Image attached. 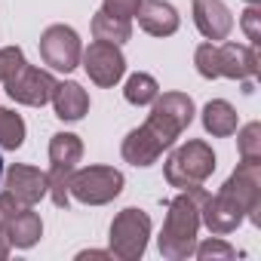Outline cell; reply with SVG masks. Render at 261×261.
<instances>
[{
  "instance_id": "obj_1",
  "label": "cell",
  "mask_w": 261,
  "mask_h": 261,
  "mask_svg": "<svg viewBox=\"0 0 261 261\" xmlns=\"http://www.w3.org/2000/svg\"><path fill=\"white\" fill-rule=\"evenodd\" d=\"M206 197H209V191L194 185V188H185L175 200H169V212H166L163 233H160V255L163 258L181 261V258L194 255L197 230H200V206Z\"/></svg>"
},
{
  "instance_id": "obj_2",
  "label": "cell",
  "mask_w": 261,
  "mask_h": 261,
  "mask_svg": "<svg viewBox=\"0 0 261 261\" xmlns=\"http://www.w3.org/2000/svg\"><path fill=\"white\" fill-rule=\"evenodd\" d=\"M194 65L200 77H230V80H249L258 74V56L246 43H200L194 53Z\"/></svg>"
},
{
  "instance_id": "obj_3",
  "label": "cell",
  "mask_w": 261,
  "mask_h": 261,
  "mask_svg": "<svg viewBox=\"0 0 261 261\" xmlns=\"http://www.w3.org/2000/svg\"><path fill=\"white\" fill-rule=\"evenodd\" d=\"M194 120V101L185 92H163L154 98V111L148 114V120L142 123L148 133L160 142V148H172L175 139L185 133Z\"/></svg>"
},
{
  "instance_id": "obj_4",
  "label": "cell",
  "mask_w": 261,
  "mask_h": 261,
  "mask_svg": "<svg viewBox=\"0 0 261 261\" xmlns=\"http://www.w3.org/2000/svg\"><path fill=\"white\" fill-rule=\"evenodd\" d=\"M83 157V142L74 136V133H56L53 142H49V172H46V181H49V197L59 209H68L71 203V194H68V181H71V172L77 169Z\"/></svg>"
},
{
  "instance_id": "obj_5",
  "label": "cell",
  "mask_w": 261,
  "mask_h": 261,
  "mask_svg": "<svg viewBox=\"0 0 261 261\" xmlns=\"http://www.w3.org/2000/svg\"><path fill=\"white\" fill-rule=\"evenodd\" d=\"M166 181L178 191L203 185L212 172H215V154L206 142L194 139L188 145H181L178 151H172V157L166 160Z\"/></svg>"
},
{
  "instance_id": "obj_6",
  "label": "cell",
  "mask_w": 261,
  "mask_h": 261,
  "mask_svg": "<svg viewBox=\"0 0 261 261\" xmlns=\"http://www.w3.org/2000/svg\"><path fill=\"white\" fill-rule=\"evenodd\" d=\"M148 237H151V215L129 206L123 212H117V218L111 221V255L123 258V261H136L145 255L148 249Z\"/></svg>"
},
{
  "instance_id": "obj_7",
  "label": "cell",
  "mask_w": 261,
  "mask_h": 261,
  "mask_svg": "<svg viewBox=\"0 0 261 261\" xmlns=\"http://www.w3.org/2000/svg\"><path fill=\"white\" fill-rule=\"evenodd\" d=\"M123 191V172L114 166H86L74 169L68 181V194L86 206H105Z\"/></svg>"
},
{
  "instance_id": "obj_8",
  "label": "cell",
  "mask_w": 261,
  "mask_h": 261,
  "mask_svg": "<svg viewBox=\"0 0 261 261\" xmlns=\"http://www.w3.org/2000/svg\"><path fill=\"white\" fill-rule=\"evenodd\" d=\"M218 194H224V197H230L240 209H243V215L252 221V224H261V163H249V160H243L237 169H233V175L221 185V191Z\"/></svg>"
},
{
  "instance_id": "obj_9",
  "label": "cell",
  "mask_w": 261,
  "mask_h": 261,
  "mask_svg": "<svg viewBox=\"0 0 261 261\" xmlns=\"http://www.w3.org/2000/svg\"><path fill=\"white\" fill-rule=\"evenodd\" d=\"M80 56H83V46H80V37H77L74 28H68V25H49L40 34V59L53 71L71 74L80 65Z\"/></svg>"
},
{
  "instance_id": "obj_10",
  "label": "cell",
  "mask_w": 261,
  "mask_h": 261,
  "mask_svg": "<svg viewBox=\"0 0 261 261\" xmlns=\"http://www.w3.org/2000/svg\"><path fill=\"white\" fill-rule=\"evenodd\" d=\"M80 62H83V71L89 74V80L98 86H114L126 71V59H123L120 46L105 43V40L89 43V49H83Z\"/></svg>"
},
{
  "instance_id": "obj_11",
  "label": "cell",
  "mask_w": 261,
  "mask_h": 261,
  "mask_svg": "<svg viewBox=\"0 0 261 261\" xmlns=\"http://www.w3.org/2000/svg\"><path fill=\"white\" fill-rule=\"evenodd\" d=\"M4 86H7L10 98H16V101H22V105H31V108H43V105L53 98L56 77H53L49 71L31 68V65L25 62V68H22L16 77H10Z\"/></svg>"
},
{
  "instance_id": "obj_12",
  "label": "cell",
  "mask_w": 261,
  "mask_h": 261,
  "mask_svg": "<svg viewBox=\"0 0 261 261\" xmlns=\"http://www.w3.org/2000/svg\"><path fill=\"white\" fill-rule=\"evenodd\" d=\"M49 191V181H46V172L34 169V166H25V163H16L7 169V194H13L22 206H34L46 197Z\"/></svg>"
},
{
  "instance_id": "obj_13",
  "label": "cell",
  "mask_w": 261,
  "mask_h": 261,
  "mask_svg": "<svg viewBox=\"0 0 261 261\" xmlns=\"http://www.w3.org/2000/svg\"><path fill=\"white\" fill-rule=\"evenodd\" d=\"M243 218H246L243 209L224 194H215V197L209 194L200 206V224H206L209 233H215V237H224V233L237 230L243 224Z\"/></svg>"
},
{
  "instance_id": "obj_14",
  "label": "cell",
  "mask_w": 261,
  "mask_h": 261,
  "mask_svg": "<svg viewBox=\"0 0 261 261\" xmlns=\"http://www.w3.org/2000/svg\"><path fill=\"white\" fill-rule=\"evenodd\" d=\"M194 25L206 40H227L233 16L221 0H194Z\"/></svg>"
},
{
  "instance_id": "obj_15",
  "label": "cell",
  "mask_w": 261,
  "mask_h": 261,
  "mask_svg": "<svg viewBox=\"0 0 261 261\" xmlns=\"http://www.w3.org/2000/svg\"><path fill=\"white\" fill-rule=\"evenodd\" d=\"M136 16H139L142 31H148L151 37H169L178 31V13L166 0H142Z\"/></svg>"
},
{
  "instance_id": "obj_16",
  "label": "cell",
  "mask_w": 261,
  "mask_h": 261,
  "mask_svg": "<svg viewBox=\"0 0 261 261\" xmlns=\"http://www.w3.org/2000/svg\"><path fill=\"white\" fill-rule=\"evenodd\" d=\"M53 108H56V117L59 120H80L86 111H89V95H86V89L80 86V83H74V80H56V89H53Z\"/></svg>"
},
{
  "instance_id": "obj_17",
  "label": "cell",
  "mask_w": 261,
  "mask_h": 261,
  "mask_svg": "<svg viewBox=\"0 0 261 261\" xmlns=\"http://www.w3.org/2000/svg\"><path fill=\"white\" fill-rule=\"evenodd\" d=\"M160 154H163L160 142L148 133L145 126L133 129V133L123 139V160L133 163V166H154L160 160Z\"/></svg>"
},
{
  "instance_id": "obj_18",
  "label": "cell",
  "mask_w": 261,
  "mask_h": 261,
  "mask_svg": "<svg viewBox=\"0 0 261 261\" xmlns=\"http://www.w3.org/2000/svg\"><path fill=\"white\" fill-rule=\"evenodd\" d=\"M40 237H43V221L31 206H22L7 224V240L16 249H31Z\"/></svg>"
},
{
  "instance_id": "obj_19",
  "label": "cell",
  "mask_w": 261,
  "mask_h": 261,
  "mask_svg": "<svg viewBox=\"0 0 261 261\" xmlns=\"http://www.w3.org/2000/svg\"><path fill=\"white\" fill-rule=\"evenodd\" d=\"M203 126H206V133H212L218 139L233 136L237 133V111H233V105H227L224 98H212L203 108Z\"/></svg>"
},
{
  "instance_id": "obj_20",
  "label": "cell",
  "mask_w": 261,
  "mask_h": 261,
  "mask_svg": "<svg viewBox=\"0 0 261 261\" xmlns=\"http://www.w3.org/2000/svg\"><path fill=\"white\" fill-rule=\"evenodd\" d=\"M92 37L120 46V43H126L129 37H133V25H129V19H117V16H108V13H95V19H92Z\"/></svg>"
},
{
  "instance_id": "obj_21",
  "label": "cell",
  "mask_w": 261,
  "mask_h": 261,
  "mask_svg": "<svg viewBox=\"0 0 261 261\" xmlns=\"http://www.w3.org/2000/svg\"><path fill=\"white\" fill-rule=\"evenodd\" d=\"M123 95H126V101L129 105H139V108H145V105H154V98L160 95V86H157V80L151 77V74H133L126 80V89H123Z\"/></svg>"
},
{
  "instance_id": "obj_22",
  "label": "cell",
  "mask_w": 261,
  "mask_h": 261,
  "mask_svg": "<svg viewBox=\"0 0 261 261\" xmlns=\"http://www.w3.org/2000/svg\"><path fill=\"white\" fill-rule=\"evenodd\" d=\"M22 142H25V120L10 108H0V148L19 151Z\"/></svg>"
},
{
  "instance_id": "obj_23",
  "label": "cell",
  "mask_w": 261,
  "mask_h": 261,
  "mask_svg": "<svg viewBox=\"0 0 261 261\" xmlns=\"http://www.w3.org/2000/svg\"><path fill=\"white\" fill-rule=\"evenodd\" d=\"M240 157L249 163H261V123H246L237 136Z\"/></svg>"
},
{
  "instance_id": "obj_24",
  "label": "cell",
  "mask_w": 261,
  "mask_h": 261,
  "mask_svg": "<svg viewBox=\"0 0 261 261\" xmlns=\"http://www.w3.org/2000/svg\"><path fill=\"white\" fill-rule=\"evenodd\" d=\"M194 255H197L200 261H230V258H237V249L227 246L221 237H212V240L194 246Z\"/></svg>"
},
{
  "instance_id": "obj_25",
  "label": "cell",
  "mask_w": 261,
  "mask_h": 261,
  "mask_svg": "<svg viewBox=\"0 0 261 261\" xmlns=\"http://www.w3.org/2000/svg\"><path fill=\"white\" fill-rule=\"evenodd\" d=\"M25 68V53L19 46H4L0 49V83H7Z\"/></svg>"
},
{
  "instance_id": "obj_26",
  "label": "cell",
  "mask_w": 261,
  "mask_h": 261,
  "mask_svg": "<svg viewBox=\"0 0 261 261\" xmlns=\"http://www.w3.org/2000/svg\"><path fill=\"white\" fill-rule=\"evenodd\" d=\"M240 25H243V31H246V37L252 40V46H258V43H261V10L249 4V10L243 13V19H240Z\"/></svg>"
},
{
  "instance_id": "obj_27",
  "label": "cell",
  "mask_w": 261,
  "mask_h": 261,
  "mask_svg": "<svg viewBox=\"0 0 261 261\" xmlns=\"http://www.w3.org/2000/svg\"><path fill=\"white\" fill-rule=\"evenodd\" d=\"M139 7H142V0H105L101 13L117 16V19H133L139 13Z\"/></svg>"
},
{
  "instance_id": "obj_28",
  "label": "cell",
  "mask_w": 261,
  "mask_h": 261,
  "mask_svg": "<svg viewBox=\"0 0 261 261\" xmlns=\"http://www.w3.org/2000/svg\"><path fill=\"white\" fill-rule=\"evenodd\" d=\"M19 209H22V203H19L13 194H7V191L0 194V233H7V224H10V218H13Z\"/></svg>"
},
{
  "instance_id": "obj_29",
  "label": "cell",
  "mask_w": 261,
  "mask_h": 261,
  "mask_svg": "<svg viewBox=\"0 0 261 261\" xmlns=\"http://www.w3.org/2000/svg\"><path fill=\"white\" fill-rule=\"evenodd\" d=\"M7 255H10V240H7V233H0V261Z\"/></svg>"
},
{
  "instance_id": "obj_30",
  "label": "cell",
  "mask_w": 261,
  "mask_h": 261,
  "mask_svg": "<svg viewBox=\"0 0 261 261\" xmlns=\"http://www.w3.org/2000/svg\"><path fill=\"white\" fill-rule=\"evenodd\" d=\"M77 258H111V252H95L92 249V252H80Z\"/></svg>"
},
{
  "instance_id": "obj_31",
  "label": "cell",
  "mask_w": 261,
  "mask_h": 261,
  "mask_svg": "<svg viewBox=\"0 0 261 261\" xmlns=\"http://www.w3.org/2000/svg\"><path fill=\"white\" fill-rule=\"evenodd\" d=\"M246 4H252V7H258V4H261V0H246Z\"/></svg>"
},
{
  "instance_id": "obj_32",
  "label": "cell",
  "mask_w": 261,
  "mask_h": 261,
  "mask_svg": "<svg viewBox=\"0 0 261 261\" xmlns=\"http://www.w3.org/2000/svg\"><path fill=\"white\" fill-rule=\"evenodd\" d=\"M0 175H4V160H0Z\"/></svg>"
}]
</instances>
